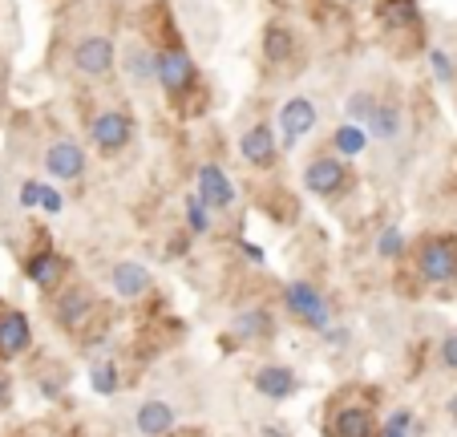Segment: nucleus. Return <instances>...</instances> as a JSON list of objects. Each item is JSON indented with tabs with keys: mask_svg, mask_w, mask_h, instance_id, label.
<instances>
[{
	"mask_svg": "<svg viewBox=\"0 0 457 437\" xmlns=\"http://www.w3.org/2000/svg\"><path fill=\"white\" fill-rule=\"evenodd\" d=\"M195 81H199V69H195L190 53L182 49L179 41H166L162 49H158V86H162L174 102H182V97L195 89Z\"/></svg>",
	"mask_w": 457,
	"mask_h": 437,
	"instance_id": "1",
	"label": "nucleus"
},
{
	"mask_svg": "<svg viewBox=\"0 0 457 437\" xmlns=\"http://www.w3.org/2000/svg\"><path fill=\"white\" fill-rule=\"evenodd\" d=\"M417 272L429 283H445L457 275V240H445V235H433V240L421 243L417 251Z\"/></svg>",
	"mask_w": 457,
	"mask_h": 437,
	"instance_id": "2",
	"label": "nucleus"
},
{
	"mask_svg": "<svg viewBox=\"0 0 457 437\" xmlns=\"http://www.w3.org/2000/svg\"><path fill=\"white\" fill-rule=\"evenodd\" d=\"M73 65H78L81 78H110L113 73V41L102 33H89L73 45Z\"/></svg>",
	"mask_w": 457,
	"mask_h": 437,
	"instance_id": "3",
	"label": "nucleus"
},
{
	"mask_svg": "<svg viewBox=\"0 0 457 437\" xmlns=\"http://www.w3.org/2000/svg\"><path fill=\"white\" fill-rule=\"evenodd\" d=\"M89 138H94L97 150H121V146H129V138H134V118L121 110H102L94 122H89Z\"/></svg>",
	"mask_w": 457,
	"mask_h": 437,
	"instance_id": "4",
	"label": "nucleus"
},
{
	"mask_svg": "<svg viewBox=\"0 0 457 437\" xmlns=\"http://www.w3.org/2000/svg\"><path fill=\"white\" fill-rule=\"evenodd\" d=\"M348 182V166L340 163V158H312L308 171H303V187L312 190V195L328 198V195H340Z\"/></svg>",
	"mask_w": 457,
	"mask_h": 437,
	"instance_id": "5",
	"label": "nucleus"
},
{
	"mask_svg": "<svg viewBox=\"0 0 457 437\" xmlns=\"http://www.w3.org/2000/svg\"><path fill=\"white\" fill-rule=\"evenodd\" d=\"M45 171L61 182L81 179V174H86V150H81L78 142H70V138H61V142H53L49 150H45Z\"/></svg>",
	"mask_w": 457,
	"mask_h": 437,
	"instance_id": "6",
	"label": "nucleus"
},
{
	"mask_svg": "<svg viewBox=\"0 0 457 437\" xmlns=\"http://www.w3.org/2000/svg\"><path fill=\"white\" fill-rule=\"evenodd\" d=\"M287 308H292V316H300L303 324L312 328H324L328 324V304H324V296H320L312 283H287Z\"/></svg>",
	"mask_w": 457,
	"mask_h": 437,
	"instance_id": "7",
	"label": "nucleus"
},
{
	"mask_svg": "<svg viewBox=\"0 0 457 437\" xmlns=\"http://www.w3.org/2000/svg\"><path fill=\"white\" fill-rule=\"evenodd\" d=\"M312 126H316V105H312L308 97H292V102H284V110H279V142L295 146Z\"/></svg>",
	"mask_w": 457,
	"mask_h": 437,
	"instance_id": "8",
	"label": "nucleus"
},
{
	"mask_svg": "<svg viewBox=\"0 0 457 437\" xmlns=\"http://www.w3.org/2000/svg\"><path fill=\"white\" fill-rule=\"evenodd\" d=\"M377 21L388 33H417L421 29V4L417 0H377Z\"/></svg>",
	"mask_w": 457,
	"mask_h": 437,
	"instance_id": "9",
	"label": "nucleus"
},
{
	"mask_svg": "<svg viewBox=\"0 0 457 437\" xmlns=\"http://www.w3.org/2000/svg\"><path fill=\"white\" fill-rule=\"evenodd\" d=\"M259 49H263V61H268V65H292V57L300 53V37H295L287 25L271 21V25L263 29V41H259Z\"/></svg>",
	"mask_w": 457,
	"mask_h": 437,
	"instance_id": "10",
	"label": "nucleus"
},
{
	"mask_svg": "<svg viewBox=\"0 0 457 437\" xmlns=\"http://www.w3.org/2000/svg\"><path fill=\"white\" fill-rule=\"evenodd\" d=\"M239 150H243V158H247L251 166H259V171H268L271 163H276V155H279V146H276V134H271V126H251L247 134L239 138Z\"/></svg>",
	"mask_w": 457,
	"mask_h": 437,
	"instance_id": "11",
	"label": "nucleus"
},
{
	"mask_svg": "<svg viewBox=\"0 0 457 437\" xmlns=\"http://www.w3.org/2000/svg\"><path fill=\"white\" fill-rule=\"evenodd\" d=\"M199 198L207 206H215V211H227V206L235 203V187H231V179H227L219 166H199Z\"/></svg>",
	"mask_w": 457,
	"mask_h": 437,
	"instance_id": "12",
	"label": "nucleus"
},
{
	"mask_svg": "<svg viewBox=\"0 0 457 437\" xmlns=\"http://www.w3.org/2000/svg\"><path fill=\"white\" fill-rule=\"evenodd\" d=\"M29 340H33V332H29L25 312H4V316H0V357L25 352Z\"/></svg>",
	"mask_w": 457,
	"mask_h": 437,
	"instance_id": "13",
	"label": "nucleus"
},
{
	"mask_svg": "<svg viewBox=\"0 0 457 437\" xmlns=\"http://www.w3.org/2000/svg\"><path fill=\"white\" fill-rule=\"evenodd\" d=\"M372 433H377V417L364 405H348L332 421V437H372Z\"/></svg>",
	"mask_w": 457,
	"mask_h": 437,
	"instance_id": "14",
	"label": "nucleus"
},
{
	"mask_svg": "<svg viewBox=\"0 0 457 437\" xmlns=\"http://www.w3.org/2000/svg\"><path fill=\"white\" fill-rule=\"evenodd\" d=\"M126 78L134 81V86H150V81H158V49L129 45L126 49Z\"/></svg>",
	"mask_w": 457,
	"mask_h": 437,
	"instance_id": "15",
	"label": "nucleus"
},
{
	"mask_svg": "<svg viewBox=\"0 0 457 437\" xmlns=\"http://www.w3.org/2000/svg\"><path fill=\"white\" fill-rule=\"evenodd\" d=\"M25 275L37 283V288H57L61 283V275H65V259L57 256V251H37L33 259H29V267H25Z\"/></svg>",
	"mask_w": 457,
	"mask_h": 437,
	"instance_id": "16",
	"label": "nucleus"
},
{
	"mask_svg": "<svg viewBox=\"0 0 457 437\" xmlns=\"http://www.w3.org/2000/svg\"><path fill=\"white\" fill-rule=\"evenodd\" d=\"M255 389L263 397H271V401H284V397H292L295 377H292V369H284V365H268V369L255 373Z\"/></svg>",
	"mask_w": 457,
	"mask_h": 437,
	"instance_id": "17",
	"label": "nucleus"
},
{
	"mask_svg": "<svg viewBox=\"0 0 457 437\" xmlns=\"http://www.w3.org/2000/svg\"><path fill=\"white\" fill-rule=\"evenodd\" d=\"M113 288H118V296H126V300H138V296L150 291V272L142 264H118L113 267Z\"/></svg>",
	"mask_w": 457,
	"mask_h": 437,
	"instance_id": "18",
	"label": "nucleus"
},
{
	"mask_svg": "<svg viewBox=\"0 0 457 437\" xmlns=\"http://www.w3.org/2000/svg\"><path fill=\"white\" fill-rule=\"evenodd\" d=\"M174 429V409L166 401H146L138 409V433L146 437H162Z\"/></svg>",
	"mask_w": 457,
	"mask_h": 437,
	"instance_id": "19",
	"label": "nucleus"
},
{
	"mask_svg": "<svg viewBox=\"0 0 457 437\" xmlns=\"http://www.w3.org/2000/svg\"><path fill=\"white\" fill-rule=\"evenodd\" d=\"M57 316L65 328H81L89 316H94V296H89V291H70V296L61 300Z\"/></svg>",
	"mask_w": 457,
	"mask_h": 437,
	"instance_id": "20",
	"label": "nucleus"
},
{
	"mask_svg": "<svg viewBox=\"0 0 457 437\" xmlns=\"http://www.w3.org/2000/svg\"><path fill=\"white\" fill-rule=\"evenodd\" d=\"M369 126H356V122H345V126L332 134V146H337L345 158H356V155H364V146H369Z\"/></svg>",
	"mask_w": 457,
	"mask_h": 437,
	"instance_id": "21",
	"label": "nucleus"
},
{
	"mask_svg": "<svg viewBox=\"0 0 457 437\" xmlns=\"http://www.w3.org/2000/svg\"><path fill=\"white\" fill-rule=\"evenodd\" d=\"M369 134H372V138H380V142H393V138L401 134V113H397V105L380 102V105H377V113L369 118Z\"/></svg>",
	"mask_w": 457,
	"mask_h": 437,
	"instance_id": "22",
	"label": "nucleus"
},
{
	"mask_svg": "<svg viewBox=\"0 0 457 437\" xmlns=\"http://www.w3.org/2000/svg\"><path fill=\"white\" fill-rule=\"evenodd\" d=\"M377 105L380 102L372 94H353L345 102V113H348V122H356V126H369V118L377 113Z\"/></svg>",
	"mask_w": 457,
	"mask_h": 437,
	"instance_id": "23",
	"label": "nucleus"
},
{
	"mask_svg": "<svg viewBox=\"0 0 457 437\" xmlns=\"http://www.w3.org/2000/svg\"><path fill=\"white\" fill-rule=\"evenodd\" d=\"M235 332L239 336H268L271 332L268 312H243V316L235 320Z\"/></svg>",
	"mask_w": 457,
	"mask_h": 437,
	"instance_id": "24",
	"label": "nucleus"
},
{
	"mask_svg": "<svg viewBox=\"0 0 457 437\" xmlns=\"http://www.w3.org/2000/svg\"><path fill=\"white\" fill-rule=\"evenodd\" d=\"M211 206L207 203H203V198H190V203H187V223H190V231H195V235H207L211 231Z\"/></svg>",
	"mask_w": 457,
	"mask_h": 437,
	"instance_id": "25",
	"label": "nucleus"
},
{
	"mask_svg": "<svg viewBox=\"0 0 457 437\" xmlns=\"http://www.w3.org/2000/svg\"><path fill=\"white\" fill-rule=\"evenodd\" d=\"M94 389H97V393H102V397H110L113 389H118V373H113V365H110V360H105V365H97V369H94Z\"/></svg>",
	"mask_w": 457,
	"mask_h": 437,
	"instance_id": "26",
	"label": "nucleus"
},
{
	"mask_svg": "<svg viewBox=\"0 0 457 437\" xmlns=\"http://www.w3.org/2000/svg\"><path fill=\"white\" fill-rule=\"evenodd\" d=\"M429 65H433V73H437V81H453L457 65H453V57H449L445 49H433L429 53Z\"/></svg>",
	"mask_w": 457,
	"mask_h": 437,
	"instance_id": "27",
	"label": "nucleus"
},
{
	"mask_svg": "<svg viewBox=\"0 0 457 437\" xmlns=\"http://www.w3.org/2000/svg\"><path fill=\"white\" fill-rule=\"evenodd\" d=\"M401 248H405V240H401L397 227H388V231L377 240V251H380V256H401Z\"/></svg>",
	"mask_w": 457,
	"mask_h": 437,
	"instance_id": "28",
	"label": "nucleus"
},
{
	"mask_svg": "<svg viewBox=\"0 0 457 437\" xmlns=\"http://www.w3.org/2000/svg\"><path fill=\"white\" fill-rule=\"evenodd\" d=\"M41 195H45L41 182H25L21 187V206H41Z\"/></svg>",
	"mask_w": 457,
	"mask_h": 437,
	"instance_id": "29",
	"label": "nucleus"
},
{
	"mask_svg": "<svg viewBox=\"0 0 457 437\" xmlns=\"http://www.w3.org/2000/svg\"><path fill=\"white\" fill-rule=\"evenodd\" d=\"M41 206H45V211H49V214H57V211H65V198H61V195H57V190H53V187H45V195H41Z\"/></svg>",
	"mask_w": 457,
	"mask_h": 437,
	"instance_id": "30",
	"label": "nucleus"
},
{
	"mask_svg": "<svg viewBox=\"0 0 457 437\" xmlns=\"http://www.w3.org/2000/svg\"><path fill=\"white\" fill-rule=\"evenodd\" d=\"M441 357H445V365H449V369H457V332L449 336L445 344H441Z\"/></svg>",
	"mask_w": 457,
	"mask_h": 437,
	"instance_id": "31",
	"label": "nucleus"
},
{
	"mask_svg": "<svg viewBox=\"0 0 457 437\" xmlns=\"http://www.w3.org/2000/svg\"><path fill=\"white\" fill-rule=\"evenodd\" d=\"M405 425H409V413H405V409L388 417V429H405Z\"/></svg>",
	"mask_w": 457,
	"mask_h": 437,
	"instance_id": "32",
	"label": "nucleus"
},
{
	"mask_svg": "<svg viewBox=\"0 0 457 437\" xmlns=\"http://www.w3.org/2000/svg\"><path fill=\"white\" fill-rule=\"evenodd\" d=\"M243 251H247V256H251V259H259V264H263V251H259V248H255V243H243Z\"/></svg>",
	"mask_w": 457,
	"mask_h": 437,
	"instance_id": "33",
	"label": "nucleus"
},
{
	"mask_svg": "<svg viewBox=\"0 0 457 437\" xmlns=\"http://www.w3.org/2000/svg\"><path fill=\"white\" fill-rule=\"evenodd\" d=\"M4 405H9V385L0 381V409H4Z\"/></svg>",
	"mask_w": 457,
	"mask_h": 437,
	"instance_id": "34",
	"label": "nucleus"
},
{
	"mask_svg": "<svg viewBox=\"0 0 457 437\" xmlns=\"http://www.w3.org/2000/svg\"><path fill=\"white\" fill-rule=\"evenodd\" d=\"M263 437H287V433H284V429H276V425H271V429H263Z\"/></svg>",
	"mask_w": 457,
	"mask_h": 437,
	"instance_id": "35",
	"label": "nucleus"
},
{
	"mask_svg": "<svg viewBox=\"0 0 457 437\" xmlns=\"http://www.w3.org/2000/svg\"><path fill=\"white\" fill-rule=\"evenodd\" d=\"M385 437H405V429H385Z\"/></svg>",
	"mask_w": 457,
	"mask_h": 437,
	"instance_id": "36",
	"label": "nucleus"
}]
</instances>
